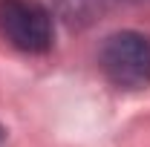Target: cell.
Instances as JSON below:
<instances>
[{"mask_svg": "<svg viewBox=\"0 0 150 147\" xmlns=\"http://www.w3.org/2000/svg\"><path fill=\"white\" fill-rule=\"evenodd\" d=\"M118 0H58V15L69 29H87Z\"/></svg>", "mask_w": 150, "mask_h": 147, "instance_id": "cell-3", "label": "cell"}, {"mask_svg": "<svg viewBox=\"0 0 150 147\" xmlns=\"http://www.w3.org/2000/svg\"><path fill=\"white\" fill-rule=\"evenodd\" d=\"M98 66L118 90L150 87V35L133 29L112 32L98 49Z\"/></svg>", "mask_w": 150, "mask_h": 147, "instance_id": "cell-1", "label": "cell"}, {"mask_svg": "<svg viewBox=\"0 0 150 147\" xmlns=\"http://www.w3.org/2000/svg\"><path fill=\"white\" fill-rule=\"evenodd\" d=\"M0 139H3V127H0Z\"/></svg>", "mask_w": 150, "mask_h": 147, "instance_id": "cell-4", "label": "cell"}, {"mask_svg": "<svg viewBox=\"0 0 150 147\" xmlns=\"http://www.w3.org/2000/svg\"><path fill=\"white\" fill-rule=\"evenodd\" d=\"M0 35L26 55H43L52 49L55 23L38 0H0Z\"/></svg>", "mask_w": 150, "mask_h": 147, "instance_id": "cell-2", "label": "cell"}]
</instances>
